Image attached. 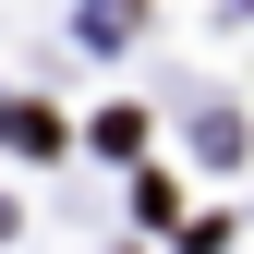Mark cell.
<instances>
[{
  "mask_svg": "<svg viewBox=\"0 0 254 254\" xmlns=\"http://www.w3.org/2000/svg\"><path fill=\"white\" fill-rule=\"evenodd\" d=\"M0 145H37V157H49V145H61V121H49V109H24V97H12V109H0Z\"/></svg>",
  "mask_w": 254,
  "mask_h": 254,
  "instance_id": "6da1fadb",
  "label": "cell"
}]
</instances>
